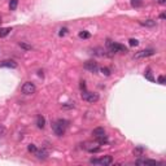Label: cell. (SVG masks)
Segmentation results:
<instances>
[{"label": "cell", "instance_id": "1", "mask_svg": "<svg viewBox=\"0 0 166 166\" xmlns=\"http://www.w3.org/2000/svg\"><path fill=\"white\" fill-rule=\"evenodd\" d=\"M67 124H69V122H67L66 119H57V121L53 122V124H52V130H53V132L57 136H62V135L65 134V131H66Z\"/></svg>", "mask_w": 166, "mask_h": 166}, {"label": "cell", "instance_id": "27", "mask_svg": "<svg viewBox=\"0 0 166 166\" xmlns=\"http://www.w3.org/2000/svg\"><path fill=\"white\" fill-rule=\"evenodd\" d=\"M5 135V127L3 124H0V136H4Z\"/></svg>", "mask_w": 166, "mask_h": 166}, {"label": "cell", "instance_id": "18", "mask_svg": "<svg viewBox=\"0 0 166 166\" xmlns=\"http://www.w3.org/2000/svg\"><path fill=\"white\" fill-rule=\"evenodd\" d=\"M79 38L88 39V38H91V34L88 33V31H80V33H79Z\"/></svg>", "mask_w": 166, "mask_h": 166}, {"label": "cell", "instance_id": "16", "mask_svg": "<svg viewBox=\"0 0 166 166\" xmlns=\"http://www.w3.org/2000/svg\"><path fill=\"white\" fill-rule=\"evenodd\" d=\"M96 142H97L100 145L108 144V137H106V135H103V136H100V137H96Z\"/></svg>", "mask_w": 166, "mask_h": 166}, {"label": "cell", "instance_id": "8", "mask_svg": "<svg viewBox=\"0 0 166 166\" xmlns=\"http://www.w3.org/2000/svg\"><path fill=\"white\" fill-rule=\"evenodd\" d=\"M0 66H3V67H10V69H16V67H17V62H14L13 60H5V61L0 62Z\"/></svg>", "mask_w": 166, "mask_h": 166}, {"label": "cell", "instance_id": "9", "mask_svg": "<svg viewBox=\"0 0 166 166\" xmlns=\"http://www.w3.org/2000/svg\"><path fill=\"white\" fill-rule=\"evenodd\" d=\"M135 163L136 165H161V162L154 160H137Z\"/></svg>", "mask_w": 166, "mask_h": 166}, {"label": "cell", "instance_id": "22", "mask_svg": "<svg viewBox=\"0 0 166 166\" xmlns=\"http://www.w3.org/2000/svg\"><path fill=\"white\" fill-rule=\"evenodd\" d=\"M145 78H147V79H149V80H152V82H153V80H154V78H153V75L152 74H150V71H149V70H148V71L147 73H145Z\"/></svg>", "mask_w": 166, "mask_h": 166}, {"label": "cell", "instance_id": "28", "mask_svg": "<svg viewBox=\"0 0 166 166\" xmlns=\"http://www.w3.org/2000/svg\"><path fill=\"white\" fill-rule=\"evenodd\" d=\"M20 46L22 47V48H25V49H31V47H30V46H27L26 43H20Z\"/></svg>", "mask_w": 166, "mask_h": 166}, {"label": "cell", "instance_id": "24", "mask_svg": "<svg viewBox=\"0 0 166 166\" xmlns=\"http://www.w3.org/2000/svg\"><path fill=\"white\" fill-rule=\"evenodd\" d=\"M165 82H166L165 77H163V75H160V77H158V83H160V84H165Z\"/></svg>", "mask_w": 166, "mask_h": 166}, {"label": "cell", "instance_id": "5", "mask_svg": "<svg viewBox=\"0 0 166 166\" xmlns=\"http://www.w3.org/2000/svg\"><path fill=\"white\" fill-rule=\"evenodd\" d=\"M21 91H22V93H25V95H33V93H35L36 91V87L34 83L31 82H25L22 84V88H21Z\"/></svg>", "mask_w": 166, "mask_h": 166}, {"label": "cell", "instance_id": "21", "mask_svg": "<svg viewBox=\"0 0 166 166\" xmlns=\"http://www.w3.org/2000/svg\"><path fill=\"white\" fill-rule=\"evenodd\" d=\"M101 73L108 77V75H110V69H109V67H101Z\"/></svg>", "mask_w": 166, "mask_h": 166}, {"label": "cell", "instance_id": "25", "mask_svg": "<svg viewBox=\"0 0 166 166\" xmlns=\"http://www.w3.org/2000/svg\"><path fill=\"white\" fill-rule=\"evenodd\" d=\"M62 106H64V108L65 109H69V108H74V103H66V104H64V105H62Z\"/></svg>", "mask_w": 166, "mask_h": 166}, {"label": "cell", "instance_id": "23", "mask_svg": "<svg viewBox=\"0 0 166 166\" xmlns=\"http://www.w3.org/2000/svg\"><path fill=\"white\" fill-rule=\"evenodd\" d=\"M129 43H130V46H132V47H136L137 44H139V42H137L136 39H130V40H129Z\"/></svg>", "mask_w": 166, "mask_h": 166}, {"label": "cell", "instance_id": "30", "mask_svg": "<svg viewBox=\"0 0 166 166\" xmlns=\"http://www.w3.org/2000/svg\"><path fill=\"white\" fill-rule=\"evenodd\" d=\"M160 18H161V20H165V18H166L165 13H162V14H161V16H160Z\"/></svg>", "mask_w": 166, "mask_h": 166}, {"label": "cell", "instance_id": "17", "mask_svg": "<svg viewBox=\"0 0 166 166\" xmlns=\"http://www.w3.org/2000/svg\"><path fill=\"white\" fill-rule=\"evenodd\" d=\"M131 5L134 8H140L143 5V0H131Z\"/></svg>", "mask_w": 166, "mask_h": 166}, {"label": "cell", "instance_id": "12", "mask_svg": "<svg viewBox=\"0 0 166 166\" xmlns=\"http://www.w3.org/2000/svg\"><path fill=\"white\" fill-rule=\"evenodd\" d=\"M36 126H38L39 129H44V126H46V118H44L42 114H39V116L36 117Z\"/></svg>", "mask_w": 166, "mask_h": 166}, {"label": "cell", "instance_id": "19", "mask_svg": "<svg viewBox=\"0 0 166 166\" xmlns=\"http://www.w3.org/2000/svg\"><path fill=\"white\" fill-rule=\"evenodd\" d=\"M17 5H18V0H10V3H9V8H10V10H16Z\"/></svg>", "mask_w": 166, "mask_h": 166}, {"label": "cell", "instance_id": "10", "mask_svg": "<svg viewBox=\"0 0 166 166\" xmlns=\"http://www.w3.org/2000/svg\"><path fill=\"white\" fill-rule=\"evenodd\" d=\"M35 154H36V157H38L39 160H46V158L48 157V150L44 149V148H42V149L36 150Z\"/></svg>", "mask_w": 166, "mask_h": 166}, {"label": "cell", "instance_id": "11", "mask_svg": "<svg viewBox=\"0 0 166 166\" xmlns=\"http://www.w3.org/2000/svg\"><path fill=\"white\" fill-rule=\"evenodd\" d=\"M92 135L95 137H100L103 135H105V130H104V127H96V129H93Z\"/></svg>", "mask_w": 166, "mask_h": 166}, {"label": "cell", "instance_id": "4", "mask_svg": "<svg viewBox=\"0 0 166 166\" xmlns=\"http://www.w3.org/2000/svg\"><path fill=\"white\" fill-rule=\"evenodd\" d=\"M82 99L87 103H96L99 100V95L95 92H90V91H82Z\"/></svg>", "mask_w": 166, "mask_h": 166}, {"label": "cell", "instance_id": "14", "mask_svg": "<svg viewBox=\"0 0 166 166\" xmlns=\"http://www.w3.org/2000/svg\"><path fill=\"white\" fill-rule=\"evenodd\" d=\"M10 31H12V29H10V27H0V38L7 36Z\"/></svg>", "mask_w": 166, "mask_h": 166}, {"label": "cell", "instance_id": "7", "mask_svg": "<svg viewBox=\"0 0 166 166\" xmlns=\"http://www.w3.org/2000/svg\"><path fill=\"white\" fill-rule=\"evenodd\" d=\"M154 54V51L153 49H144V51H140L135 54V59H144V57H148V56H152Z\"/></svg>", "mask_w": 166, "mask_h": 166}, {"label": "cell", "instance_id": "20", "mask_svg": "<svg viewBox=\"0 0 166 166\" xmlns=\"http://www.w3.org/2000/svg\"><path fill=\"white\" fill-rule=\"evenodd\" d=\"M27 150H29L30 153H35L36 150H38V148H36L35 144H29V145H27Z\"/></svg>", "mask_w": 166, "mask_h": 166}, {"label": "cell", "instance_id": "15", "mask_svg": "<svg viewBox=\"0 0 166 166\" xmlns=\"http://www.w3.org/2000/svg\"><path fill=\"white\" fill-rule=\"evenodd\" d=\"M132 153H134V156H136V157H142L143 153H144V148H143V147H136Z\"/></svg>", "mask_w": 166, "mask_h": 166}, {"label": "cell", "instance_id": "3", "mask_svg": "<svg viewBox=\"0 0 166 166\" xmlns=\"http://www.w3.org/2000/svg\"><path fill=\"white\" fill-rule=\"evenodd\" d=\"M90 162L92 163V165H110L112 162H113V157L112 156H104V157L101 158H91Z\"/></svg>", "mask_w": 166, "mask_h": 166}, {"label": "cell", "instance_id": "2", "mask_svg": "<svg viewBox=\"0 0 166 166\" xmlns=\"http://www.w3.org/2000/svg\"><path fill=\"white\" fill-rule=\"evenodd\" d=\"M106 47L109 48V51L113 52V53H117V52H121V53H126L127 52V48L124 46L119 43H114L112 40H106Z\"/></svg>", "mask_w": 166, "mask_h": 166}, {"label": "cell", "instance_id": "31", "mask_svg": "<svg viewBox=\"0 0 166 166\" xmlns=\"http://www.w3.org/2000/svg\"><path fill=\"white\" fill-rule=\"evenodd\" d=\"M158 3H160V4H165L166 0H158Z\"/></svg>", "mask_w": 166, "mask_h": 166}, {"label": "cell", "instance_id": "29", "mask_svg": "<svg viewBox=\"0 0 166 166\" xmlns=\"http://www.w3.org/2000/svg\"><path fill=\"white\" fill-rule=\"evenodd\" d=\"M79 86H80V90H82V91H86V83H84V80H82Z\"/></svg>", "mask_w": 166, "mask_h": 166}, {"label": "cell", "instance_id": "13", "mask_svg": "<svg viewBox=\"0 0 166 166\" xmlns=\"http://www.w3.org/2000/svg\"><path fill=\"white\" fill-rule=\"evenodd\" d=\"M140 25H143V26H147V27H154V26H156V21H153V20L140 21Z\"/></svg>", "mask_w": 166, "mask_h": 166}, {"label": "cell", "instance_id": "6", "mask_svg": "<svg viewBox=\"0 0 166 166\" xmlns=\"http://www.w3.org/2000/svg\"><path fill=\"white\" fill-rule=\"evenodd\" d=\"M84 69L88 70V71L91 73H96L99 70V65L96 61H92V60H90V61L84 62Z\"/></svg>", "mask_w": 166, "mask_h": 166}, {"label": "cell", "instance_id": "26", "mask_svg": "<svg viewBox=\"0 0 166 166\" xmlns=\"http://www.w3.org/2000/svg\"><path fill=\"white\" fill-rule=\"evenodd\" d=\"M66 31H67V29H66V27H62V29H61V30H60L59 35H60V36H64V35H65V34H66Z\"/></svg>", "mask_w": 166, "mask_h": 166}]
</instances>
